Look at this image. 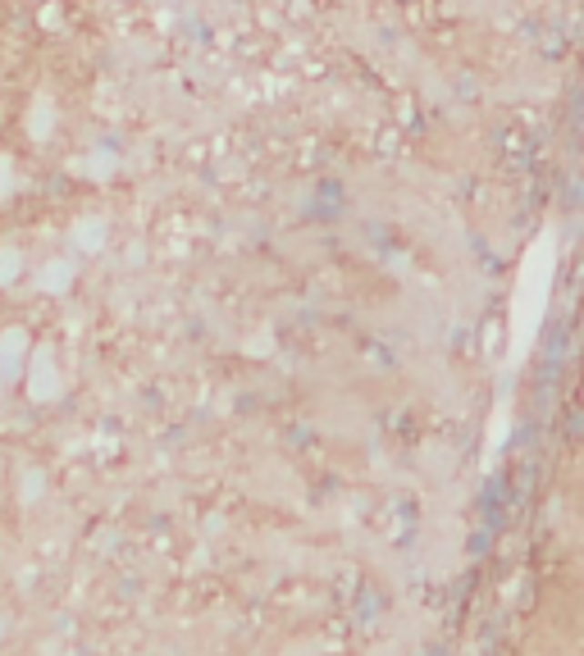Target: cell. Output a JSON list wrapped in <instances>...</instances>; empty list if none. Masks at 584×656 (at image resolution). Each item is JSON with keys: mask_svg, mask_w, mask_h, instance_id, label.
<instances>
[{"mask_svg": "<svg viewBox=\"0 0 584 656\" xmlns=\"http://www.w3.org/2000/svg\"><path fill=\"white\" fill-rule=\"evenodd\" d=\"M10 192V160H0V196Z\"/></svg>", "mask_w": 584, "mask_h": 656, "instance_id": "obj_2", "label": "cell"}, {"mask_svg": "<svg viewBox=\"0 0 584 656\" xmlns=\"http://www.w3.org/2000/svg\"><path fill=\"white\" fill-rule=\"evenodd\" d=\"M28 128H33V137H46V133H51V101H37V105H33Z\"/></svg>", "mask_w": 584, "mask_h": 656, "instance_id": "obj_1", "label": "cell"}]
</instances>
